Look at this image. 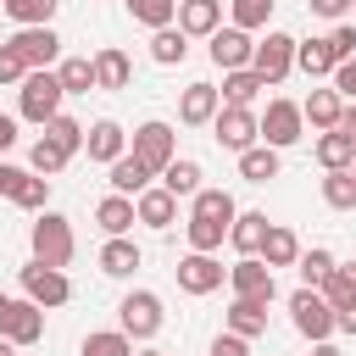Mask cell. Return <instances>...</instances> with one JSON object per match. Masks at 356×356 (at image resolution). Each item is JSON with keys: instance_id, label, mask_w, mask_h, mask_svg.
<instances>
[{"instance_id": "obj_56", "label": "cell", "mask_w": 356, "mask_h": 356, "mask_svg": "<svg viewBox=\"0 0 356 356\" xmlns=\"http://www.w3.org/2000/svg\"><path fill=\"white\" fill-rule=\"evenodd\" d=\"M0 356H17V345H11V339H6V334H0Z\"/></svg>"}, {"instance_id": "obj_55", "label": "cell", "mask_w": 356, "mask_h": 356, "mask_svg": "<svg viewBox=\"0 0 356 356\" xmlns=\"http://www.w3.org/2000/svg\"><path fill=\"white\" fill-rule=\"evenodd\" d=\"M6 317H11V295H0V334H6Z\"/></svg>"}, {"instance_id": "obj_47", "label": "cell", "mask_w": 356, "mask_h": 356, "mask_svg": "<svg viewBox=\"0 0 356 356\" xmlns=\"http://www.w3.org/2000/svg\"><path fill=\"white\" fill-rule=\"evenodd\" d=\"M328 78H334V95H339V100H350V106H356V56H350V61H339V67H334V72H328Z\"/></svg>"}, {"instance_id": "obj_19", "label": "cell", "mask_w": 356, "mask_h": 356, "mask_svg": "<svg viewBox=\"0 0 356 356\" xmlns=\"http://www.w3.org/2000/svg\"><path fill=\"white\" fill-rule=\"evenodd\" d=\"M134 217H139L145 228H172V217H178V200H172L161 184H150L145 195H134Z\"/></svg>"}, {"instance_id": "obj_33", "label": "cell", "mask_w": 356, "mask_h": 356, "mask_svg": "<svg viewBox=\"0 0 356 356\" xmlns=\"http://www.w3.org/2000/svg\"><path fill=\"white\" fill-rule=\"evenodd\" d=\"M239 178H245V184H267V178H278V150H273V145H250V150L239 156Z\"/></svg>"}, {"instance_id": "obj_24", "label": "cell", "mask_w": 356, "mask_h": 356, "mask_svg": "<svg viewBox=\"0 0 356 356\" xmlns=\"http://www.w3.org/2000/svg\"><path fill=\"white\" fill-rule=\"evenodd\" d=\"M261 239H267V211H239V217L228 222V245H234L239 256H256Z\"/></svg>"}, {"instance_id": "obj_10", "label": "cell", "mask_w": 356, "mask_h": 356, "mask_svg": "<svg viewBox=\"0 0 356 356\" xmlns=\"http://www.w3.org/2000/svg\"><path fill=\"white\" fill-rule=\"evenodd\" d=\"M22 295L33 300V306H67L72 300V284H67V273L61 267H44V261H28L22 267Z\"/></svg>"}, {"instance_id": "obj_57", "label": "cell", "mask_w": 356, "mask_h": 356, "mask_svg": "<svg viewBox=\"0 0 356 356\" xmlns=\"http://www.w3.org/2000/svg\"><path fill=\"white\" fill-rule=\"evenodd\" d=\"M134 356H167V350H134Z\"/></svg>"}, {"instance_id": "obj_17", "label": "cell", "mask_w": 356, "mask_h": 356, "mask_svg": "<svg viewBox=\"0 0 356 356\" xmlns=\"http://www.w3.org/2000/svg\"><path fill=\"white\" fill-rule=\"evenodd\" d=\"M83 150H89V161H117V156H128V134H122V122H111V117H100L95 128H83Z\"/></svg>"}, {"instance_id": "obj_13", "label": "cell", "mask_w": 356, "mask_h": 356, "mask_svg": "<svg viewBox=\"0 0 356 356\" xmlns=\"http://www.w3.org/2000/svg\"><path fill=\"white\" fill-rule=\"evenodd\" d=\"M222 278H228V267H222L217 256L189 250V256L178 261V289H184V295H211V289H222Z\"/></svg>"}, {"instance_id": "obj_18", "label": "cell", "mask_w": 356, "mask_h": 356, "mask_svg": "<svg viewBox=\"0 0 356 356\" xmlns=\"http://www.w3.org/2000/svg\"><path fill=\"white\" fill-rule=\"evenodd\" d=\"M6 339L22 350V345H39L44 339V306H33L28 295L11 300V317H6Z\"/></svg>"}, {"instance_id": "obj_59", "label": "cell", "mask_w": 356, "mask_h": 356, "mask_svg": "<svg viewBox=\"0 0 356 356\" xmlns=\"http://www.w3.org/2000/svg\"><path fill=\"white\" fill-rule=\"evenodd\" d=\"M350 278H356V261H350Z\"/></svg>"}, {"instance_id": "obj_5", "label": "cell", "mask_w": 356, "mask_h": 356, "mask_svg": "<svg viewBox=\"0 0 356 356\" xmlns=\"http://www.w3.org/2000/svg\"><path fill=\"white\" fill-rule=\"evenodd\" d=\"M128 156H139V161L161 178V167L178 156V134H172V122H161V117L139 122V128H134V150H128Z\"/></svg>"}, {"instance_id": "obj_48", "label": "cell", "mask_w": 356, "mask_h": 356, "mask_svg": "<svg viewBox=\"0 0 356 356\" xmlns=\"http://www.w3.org/2000/svg\"><path fill=\"white\" fill-rule=\"evenodd\" d=\"M22 78H28V67L17 61L11 44H0V89H6V83H22Z\"/></svg>"}, {"instance_id": "obj_26", "label": "cell", "mask_w": 356, "mask_h": 356, "mask_svg": "<svg viewBox=\"0 0 356 356\" xmlns=\"http://www.w3.org/2000/svg\"><path fill=\"white\" fill-rule=\"evenodd\" d=\"M128 78H134V61H128L117 44H106V50L95 56V89H128Z\"/></svg>"}, {"instance_id": "obj_41", "label": "cell", "mask_w": 356, "mask_h": 356, "mask_svg": "<svg viewBox=\"0 0 356 356\" xmlns=\"http://www.w3.org/2000/svg\"><path fill=\"white\" fill-rule=\"evenodd\" d=\"M44 139H50V145H61L67 156H78V150H83V122L61 111V117H50V122H44Z\"/></svg>"}, {"instance_id": "obj_4", "label": "cell", "mask_w": 356, "mask_h": 356, "mask_svg": "<svg viewBox=\"0 0 356 356\" xmlns=\"http://www.w3.org/2000/svg\"><path fill=\"white\" fill-rule=\"evenodd\" d=\"M300 128H306V117H300L295 100H267V111L256 117V134H261V145H273V150L300 145Z\"/></svg>"}, {"instance_id": "obj_29", "label": "cell", "mask_w": 356, "mask_h": 356, "mask_svg": "<svg viewBox=\"0 0 356 356\" xmlns=\"http://www.w3.org/2000/svg\"><path fill=\"white\" fill-rule=\"evenodd\" d=\"M189 217H206V222H222V228H228V222L239 217V206H234L228 189H200V195L189 200Z\"/></svg>"}, {"instance_id": "obj_21", "label": "cell", "mask_w": 356, "mask_h": 356, "mask_svg": "<svg viewBox=\"0 0 356 356\" xmlns=\"http://www.w3.org/2000/svg\"><path fill=\"white\" fill-rule=\"evenodd\" d=\"M161 189H167L172 200H195V195H200V161L172 156V161L161 167Z\"/></svg>"}, {"instance_id": "obj_30", "label": "cell", "mask_w": 356, "mask_h": 356, "mask_svg": "<svg viewBox=\"0 0 356 356\" xmlns=\"http://www.w3.org/2000/svg\"><path fill=\"white\" fill-rule=\"evenodd\" d=\"M95 222H100L111 239H122V234H128L139 217H134V200H128V195H106V200L95 206Z\"/></svg>"}, {"instance_id": "obj_43", "label": "cell", "mask_w": 356, "mask_h": 356, "mask_svg": "<svg viewBox=\"0 0 356 356\" xmlns=\"http://www.w3.org/2000/svg\"><path fill=\"white\" fill-rule=\"evenodd\" d=\"M184 234H189V250H200V256H211V250L228 239V228H222V222H206V217H189Z\"/></svg>"}, {"instance_id": "obj_45", "label": "cell", "mask_w": 356, "mask_h": 356, "mask_svg": "<svg viewBox=\"0 0 356 356\" xmlns=\"http://www.w3.org/2000/svg\"><path fill=\"white\" fill-rule=\"evenodd\" d=\"M317 295H323L334 312H339V306H350V300H356V278H350V267H334V273L323 278V289H317Z\"/></svg>"}, {"instance_id": "obj_40", "label": "cell", "mask_w": 356, "mask_h": 356, "mask_svg": "<svg viewBox=\"0 0 356 356\" xmlns=\"http://www.w3.org/2000/svg\"><path fill=\"white\" fill-rule=\"evenodd\" d=\"M128 17H134V22H145V28L156 33V28H172L178 0H128Z\"/></svg>"}, {"instance_id": "obj_20", "label": "cell", "mask_w": 356, "mask_h": 356, "mask_svg": "<svg viewBox=\"0 0 356 356\" xmlns=\"http://www.w3.org/2000/svg\"><path fill=\"white\" fill-rule=\"evenodd\" d=\"M300 117H306L317 134H328V128H339V117H345V100H339L334 89H312V95L300 100Z\"/></svg>"}, {"instance_id": "obj_36", "label": "cell", "mask_w": 356, "mask_h": 356, "mask_svg": "<svg viewBox=\"0 0 356 356\" xmlns=\"http://www.w3.org/2000/svg\"><path fill=\"white\" fill-rule=\"evenodd\" d=\"M56 78H61L67 95H89L95 89V61L89 56H67V61H56Z\"/></svg>"}, {"instance_id": "obj_7", "label": "cell", "mask_w": 356, "mask_h": 356, "mask_svg": "<svg viewBox=\"0 0 356 356\" xmlns=\"http://www.w3.org/2000/svg\"><path fill=\"white\" fill-rule=\"evenodd\" d=\"M289 323H295V334H306V339L317 345V339L334 334V306H328L317 289H295V295H289Z\"/></svg>"}, {"instance_id": "obj_27", "label": "cell", "mask_w": 356, "mask_h": 356, "mask_svg": "<svg viewBox=\"0 0 356 356\" xmlns=\"http://www.w3.org/2000/svg\"><path fill=\"white\" fill-rule=\"evenodd\" d=\"M139 261H145V256H139V245H134L128 234H122V239H106V245H100V273H106V278H128V273H134Z\"/></svg>"}, {"instance_id": "obj_1", "label": "cell", "mask_w": 356, "mask_h": 356, "mask_svg": "<svg viewBox=\"0 0 356 356\" xmlns=\"http://www.w3.org/2000/svg\"><path fill=\"white\" fill-rule=\"evenodd\" d=\"M61 100H67V89H61V78H56V67H44V72H28L22 83H17V111L28 117V122H50V117H61Z\"/></svg>"}, {"instance_id": "obj_34", "label": "cell", "mask_w": 356, "mask_h": 356, "mask_svg": "<svg viewBox=\"0 0 356 356\" xmlns=\"http://www.w3.org/2000/svg\"><path fill=\"white\" fill-rule=\"evenodd\" d=\"M184 56H189V39H184L178 28H156V33H150V61H156V67H178Z\"/></svg>"}, {"instance_id": "obj_6", "label": "cell", "mask_w": 356, "mask_h": 356, "mask_svg": "<svg viewBox=\"0 0 356 356\" xmlns=\"http://www.w3.org/2000/svg\"><path fill=\"white\" fill-rule=\"evenodd\" d=\"M117 317H122V334H128V339H156V334H161V323H167V312H161V295H150V289H134V295H122Z\"/></svg>"}, {"instance_id": "obj_14", "label": "cell", "mask_w": 356, "mask_h": 356, "mask_svg": "<svg viewBox=\"0 0 356 356\" xmlns=\"http://www.w3.org/2000/svg\"><path fill=\"white\" fill-rule=\"evenodd\" d=\"M250 56H256V39L245 33V28H217L211 33V61L222 67V72H239V67H250Z\"/></svg>"}, {"instance_id": "obj_54", "label": "cell", "mask_w": 356, "mask_h": 356, "mask_svg": "<svg viewBox=\"0 0 356 356\" xmlns=\"http://www.w3.org/2000/svg\"><path fill=\"white\" fill-rule=\"evenodd\" d=\"M312 356H345V350H339L334 339H317V345H312Z\"/></svg>"}, {"instance_id": "obj_49", "label": "cell", "mask_w": 356, "mask_h": 356, "mask_svg": "<svg viewBox=\"0 0 356 356\" xmlns=\"http://www.w3.org/2000/svg\"><path fill=\"white\" fill-rule=\"evenodd\" d=\"M245 345H250V339H239V334H217V339H211V356H250Z\"/></svg>"}, {"instance_id": "obj_52", "label": "cell", "mask_w": 356, "mask_h": 356, "mask_svg": "<svg viewBox=\"0 0 356 356\" xmlns=\"http://www.w3.org/2000/svg\"><path fill=\"white\" fill-rule=\"evenodd\" d=\"M11 145H17V117H6V111H0V156H6Z\"/></svg>"}, {"instance_id": "obj_44", "label": "cell", "mask_w": 356, "mask_h": 356, "mask_svg": "<svg viewBox=\"0 0 356 356\" xmlns=\"http://www.w3.org/2000/svg\"><path fill=\"white\" fill-rule=\"evenodd\" d=\"M323 206L356 211V178H350V172H328V178H323Z\"/></svg>"}, {"instance_id": "obj_58", "label": "cell", "mask_w": 356, "mask_h": 356, "mask_svg": "<svg viewBox=\"0 0 356 356\" xmlns=\"http://www.w3.org/2000/svg\"><path fill=\"white\" fill-rule=\"evenodd\" d=\"M345 172H350V178H356V161H350V167H345Z\"/></svg>"}, {"instance_id": "obj_12", "label": "cell", "mask_w": 356, "mask_h": 356, "mask_svg": "<svg viewBox=\"0 0 356 356\" xmlns=\"http://www.w3.org/2000/svg\"><path fill=\"white\" fill-rule=\"evenodd\" d=\"M228 289H234L239 300H273V295H278L273 267H267L261 256H239V261L228 267Z\"/></svg>"}, {"instance_id": "obj_38", "label": "cell", "mask_w": 356, "mask_h": 356, "mask_svg": "<svg viewBox=\"0 0 356 356\" xmlns=\"http://www.w3.org/2000/svg\"><path fill=\"white\" fill-rule=\"evenodd\" d=\"M78 356H134V339L122 328H100V334H89L78 345Z\"/></svg>"}, {"instance_id": "obj_9", "label": "cell", "mask_w": 356, "mask_h": 356, "mask_svg": "<svg viewBox=\"0 0 356 356\" xmlns=\"http://www.w3.org/2000/svg\"><path fill=\"white\" fill-rule=\"evenodd\" d=\"M211 134H217V145L234 150V156H245L250 145H261V134H256V111H250V106H222V111L211 117Z\"/></svg>"}, {"instance_id": "obj_8", "label": "cell", "mask_w": 356, "mask_h": 356, "mask_svg": "<svg viewBox=\"0 0 356 356\" xmlns=\"http://www.w3.org/2000/svg\"><path fill=\"white\" fill-rule=\"evenodd\" d=\"M6 44L17 50V61H22L28 72H44V67L61 61V39H56V28H17Z\"/></svg>"}, {"instance_id": "obj_50", "label": "cell", "mask_w": 356, "mask_h": 356, "mask_svg": "<svg viewBox=\"0 0 356 356\" xmlns=\"http://www.w3.org/2000/svg\"><path fill=\"white\" fill-rule=\"evenodd\" d=\"M317 17H328V22H345V11H350V0H306Z\"/></svg>"}, {"instance_id": "obj_2", "label": "cell", "mask_w": 356, "mask_h": 356, "mask_svg": "<svg viewBox=\"0 0 356 356\" xmlns=\"http://www.w3.org/2000/svg\"><path fill=\"white\" fill-rule=\"evenodd\" d=\"M28 245H33V261H44V267H67L72 250H78L72 222H67L61 211H39V222L28 228Z\"/></svg>"}, {"instance_id": "obj_15", "label": "cell", "mask_w": 356, "mask_h": 356, "mask_svg": "<svg viewBox=\"0 0 356 356\" xmlns=\"http://www.w3.org/2000/svg\"><path fill=\"white\" fill-rule=\"evenodd\" d=\"M217 111H222L217 83H189V89L178 95V122H184V128H211Z\"/></svg>"}, {"instance_id": "obj_53", "label": "cell", "mask_w": 356, "mask_h": 356, "mask_svg": "<svg viewBox=\"0 0 356 356\" xmlns=\"http://www.w3.org/2000/svg\"><path fill=\"white\" fill-rule=\"evenodd\" d=\"M339 134L356 145V106H345V117H339Z\"/></svg>"}, {"instance_id": "obj_28", "label": "cell", "mask_w": 356, "mask_h": 356, "mask_svg": "<svg viewBox=\"0 0 356 356\" xmlns=\"http://www.w3.org/2000/svg\"><path fill=\"white\" fill-rule=\"evenodd\" d=\"M312 150H317V161H323V172H345V167L356 161V145H350V139H345L339 128H328V134H317V145H312Z\"/></svg>"}, {"instance_id": "obj_3", "label": "cell", "mask_w": 356, "mask_h": 356, "mask_svg": "<svg viewBox=\"0 0 356 356\" xmlns=\"http://www.w3.org/2000/svg\"><path fill=\"white\" fill-rule=\"evenodd\" d=\"M250 72H256L261 83H284V78L295 72V33L273 28V33L256 44V56H250Z\"/></svg>"}, {"instance_id": "obj_39", "label": "cell", "mask_w": 356, "mask_h": 356, "mask_svg": "<svg viewBox=\"0 0 356 356\" xmlns=\"http://www.w3.org/2000/svg\"><path fill=\"white\" fill-rule=\"evenodd\" d=\"M273 6H278V0H228V17H234V28L256 33V28L273 22Z\"/></svg>"}, {"instance_id": "obj_11", "label": "cell", "mask_w": 356, "mask_h": 356, "mask_svg": "<svg viewBox=\"0 0 356 356\" xmlns=\"http://www.w3.org/2000/svg\"><path fill=\"white\" fill-rule=\"evenodd\" d=\"M0 195H6L11 206H22V211H44V200H50V178L0 161Z\"/></svg>"}, {"instance_id": "obj_46", "label": "cell", "mask_w": 356, "mask_h": 356, "mask_svg": "<svg viewBox=\"0 0 356 356\" xmlns=\"http://www.w3.org/2000/svg\"><path fill=\"white\" fill-rule=\"evenodd\" d=\"M323 44H328V56H334V67H339V61L356 56V28H350V22H334V33H328Z\"/></svg>"}, {"instance_id": "obj_42", "label": "cell", "mask_w": 356, "mask_h": 356, "mask_svg": "<svg viewBox=\"0 0 356 356\" xmlns=\"http://www.w3.org/2000/svg\"><path fill=\"white\" fill-rule=\"evenodd\" d=\"M295 267H300V289H323V278H328L339 261L317 245V250H300V261H295Z\"/></svg>"}, {"instance_id": "obj_16", "label": "cell", "mask_w": 356, "mask_h": 356, "mask_svg": "<svg viewBox=\"0 0 356 356\" xmlns=\"http://www.w3.org/2000/svg\"><path fill=\"white\" fill-rule=\"evenodd\" d=\"M178 33L184 39H211L222 28V0H178Z\"/></svg>"}, {"instance_id": "obj_25", "label": "cell", "mask_w": 356, "mask_h": 356, "mask_svg": "<svg viewBox=\"0 0 356 356\" xmlns=\"http://www.w3.org/2000/svg\"><path fill=\"white\" fill-rule=\"evenodd\" d=\"M228 334L261 339V334H267V300H239V295H234V306H228Z\"/></svg>"}, {"instance_id": "obj_23", "label": "cell", "mask_w": 356, "mask_h": 356, "mask_svg": "<svg viewBox=\"0 0 356 356\" xmlns=\"http://www.w3.org/2000/svg\"><path fill=\"white\" fill-rule=\"evenodd\" d=\"M150 178H156V172H150L139 156H117V161H111V195H128V200H134V195L150 189Z\"/></svg>"}, {"instance_id": "obj_32", "label": "cell", "mask_w": 356, "mask_h": 356, "mask_svg": "<svg viewBox=\"0 0 356 356\" xmlns=\"http://www.w3.org/2000/svg\"><path fill=\"white\" fill-rule=\"evenodd\" d=\"M261 89H267V83H261L250 67H239V72H222V89H217V95H222V106H250Z\"/></svg>"}, {"instance_id": "obj_22", "label": "cell", "mask_w": 356, "mask_h": 356, "mask_svg": "<svg viewBox=\"0 0 356 356\" xmlns=\"http://www.w3.org/2000/svg\"><path fill=\"white\" fill-rule=\"evenodd\" d=\"M267 267H295L300 261V239H295V228H284V222H267V239H261V250H256Z\"/></svg>"}, {"instance_id": "obj_35", "label": "cell", "mask_w": 356, "mask_h": 356, "mask_svg": "<svg viewBox=\"0 0 356 356\" xmlns=\"http://www.w3.org/2000/svg\"><path fill=\"white\" fill-rule=\"evenodd\" d=\"M295 67H300L306 78H328V72H334V56H328L323 39H295Z\"/></svg>"}, {"instance_id": "obj_60", "label": "cell", "mask_w": 356, "mask_h": 356, "mask_svg": "<svg viewBox=\"0 0 356 356\" xmlns=\"http://www.w3.org/2000/svg\"><path fill=\"white\" fill-rule=\"evenodd\" d=\"M350 11H356V0H350Z\"/></svg>"}, {"instance_id": "obj_31", "label": "cell", "mask_w": 356, "mask_h": 356, "mask_svg": "<svg viewBox=\"0 0 356 356\" xmlns=\"http://www.w3.org/2000/svg\"><path fill=\"white\" fill-rule=\"evenodd\" d=\"M56 6H61V0H0V11H6L17 28H50Z\"/></svg>"}, {"instance_id": "obj_51", "label": "cell", "mask_w": 356, "mask_h": 356, "mask_svg": "<svg viewBox=\"0 0 356 356\" xmlns=\"http://www.w3.org/2000/svg\"><path fill=\"white\" fill-rule=\"evenodd\" d=\"M334 328H339V334H356V300H350V306H339V312H334Z\"/></svg>"}, {"instance_id": "obj_37", "label": "cell", "mask_w": 356, "mask_h": 356, "mask_svg": "<svg viewBox=\"0 0 356 356\" xmlns=\"http://www.w3.org/2000/svg\"><path fill=\"white\" fill-rule=\"evenodd\" d=\"M67 161H72V156H67L61 145H50L44 134H39V139H33V150H28V172H39V178H56Z\"/></svg>"}]
</instances>
